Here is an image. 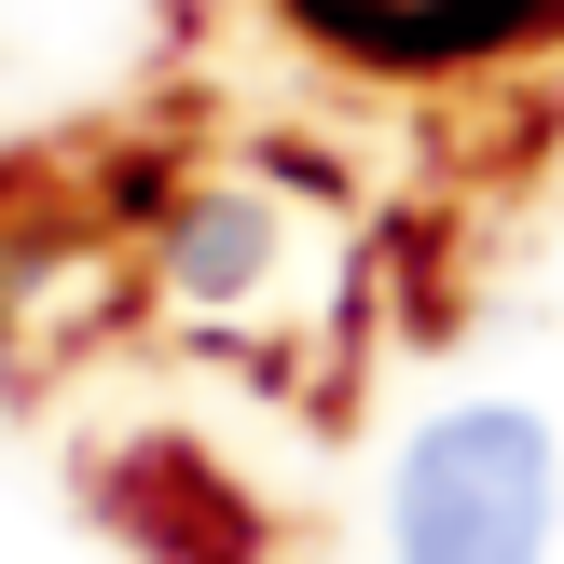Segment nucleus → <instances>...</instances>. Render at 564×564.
<instances>
[{
  "instance_id": "7ed1b4c3",
  "label": "nucleus",
  "mask_w": 564,
  "mask_h": 564,
  "mask_svg": "<svg viewBox=\"0 0 564 564\" xmlns=\"http://www.w3.org/2000/svg\"><path fill=\"white\" fill-rule=\"evenodd\" d=\"M248 262H262V220H248V207H207V220H193V248H180L193 290H235Z\"/></svg>"
},
{
  "instance_id": "f257e3e1",
  "label": "nucleus",
  "mask_w": 564,
  "mask_h": 564,
  "mask_svg": "<svg viewBox=\"0 0 564 564\" xmlns=\"http://www.w3.org/2000/svg\"><path fill=\"white\" fill-rule=\"evenodd\" d=\"M551 523H564V468L523 400H455L400 441V482H386L400 564H551Z\"/></svg>"
},
{
  "instance_id": "f03ea898",
  "label": "nucleus",
  "mask_w": 564,
  "mask_h": 564,
  "mask_svg": "<svg viewBox=\"0 0 564 564\" xmlns=\"http://www.w3.org/2000/svg\"><path fill=\"white\" fill-rule=\"evenodd\" d=\"M358 55H496L523 28H564V0H303Z\"/></svg>"
}]
</instances>
